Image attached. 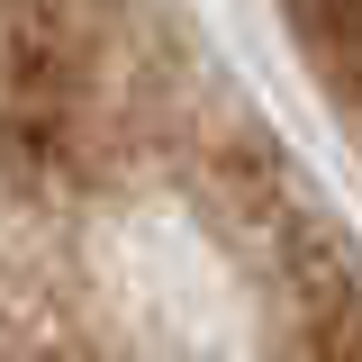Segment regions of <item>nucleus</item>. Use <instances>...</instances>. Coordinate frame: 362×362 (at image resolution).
<instances>
[{"label":"nucleus","mask_w":362,"mask_h":362,"mask_svg":"<svg viewBox=\"0 0 362 362\" xmlns=\"http://www.w3.org/2000/svg\"><path fill=\"white\" fill-rule=\"evenodd\" d=\"M218 118L136 0H0V362H118L73 226L127 181L209 163Z\"/></svg>","instance_id":"1"}]
</instances>
